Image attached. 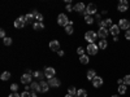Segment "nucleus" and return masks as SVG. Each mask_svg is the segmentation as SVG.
Returning a JSON list of instances; mask_svg holds the SVG:
<instances>
[{"label": "nucleus", "instance_id": "nucleus-29", "mask_svg": "<svg viewBox=\"0 0 130 97\" xmlns=\"http://www.w3.org/2000/svg\"><path fill=\"white\" fill-rule=\"evenodd\" d=\"M32 75H34V77H35L37 79H42L43 77H44V72H40V71H35V72L32 74Z\"/></svg>", "mask_w": 130, "mask_h": 97}, {"label": "nucleus", "instance_id": "nucleus-43", "mask_svg": "<svg viewBox=\"0 0 130 97\" xmlns=\"http://www.w3.org/2000/svg\"><path fill=\"white\" fill-rule=\"evenodd\" d=\"M65 97H78V96H77V94H70V93H68Z\"/></svg>", "mask_w": 130, "mask_h": 97}, {"label": "nucleus", "instance_id": "nucleus-19", "mask_svg": "<svg viewBox=\"0 0 130 97\" xmlns=\"http://www.w3.org/2000/svg\"><path fill=\"white\" fill-rule=\"evenodd\" d=\"M117 91H118V93H120V94H125V93L127 92V85H125V84H122V85H118Z\"/></svg>", "mask_w": 130, "mask_h": 97}, {"label": "nucleus", "instance_id": "nucleus-35", "mask_svg": "<svg viewBox=\"0 0 130 97\" xmlns=\"http://www.w3.org/2000/svg\"><path fill=\"white\" fill-rule=\"evenodd\" d=\"M10 91H12V92H17L18 91V85L17 84H12V85H10Z\"/></svg>", "mask_w": 130, "mask_h": 97}, {"label": "nucleus", "instance_id": "nucleus-26", "mask_svg": "<svg viewBox=\"0 0 130 97\" xmlns=\"http://www.w3.org/2000/svg\"><path fill=\"white\" fill-rule=\"evenodd\" d=\"M2 80H9V78H10V72H8V71H4L3 74H2Z\"/></svg>", "mask_w": 130, "mask_h": 97}, {"label": "nucleus", "instance_id": "nucleus-4", "mask_svg": "<svg viewBox=\"0 0 130 97\" xmlns=\"http://www.w3.org/2000/svg\"><path fill=\"white\" fill-rule=\"evenodd\" d=\"M98 51H99V47H98L95 43H91V44L87 45V53L90 56H95L98 53Z\"/></svg>", "mask_w": 130, "mask_h": 97}, {"label": "nucleus", "instance_id": "nucleus-17", "mask_svg": "<svg viewBox=\"0 0 130 97\" xmlns=\"http://www.w3.org/2000/svg\"><path fill=\"white\" fill-rule=\"evenodd\" d=\"M32 16H34V18H35V21H37V22H42V21H43V16L38 12V10H32Z\"/></svg>", "mask_w": 130, "mask_h": 97}, {"label": "nucleus", "instance_id": "nucleus-5", "mask_svg": "<svg viewBox=\"0 0 130 97\" xmlns=\"http://www.w3.org/2000/svg\"><path fill=\"white\" fill-rule=\"evenodd\" d=\"M118 27L127 31V30H130V22L126 18H121L120 21H118Z\"/></svg>", "mask_w": 130, "mask_h": 97}, {"label": "nucleus", "instance_id": "nucleus-47", "mask_svg": "<svg viewBox=\"0 0 130 97\" xmlns=\"http://www.w3.org/2000/svg\"><path fill=\"white\" fill-rule=\"evenodd\" d=\"M32 93H34V92H32ZM32 97H37V94H35V93H34V94H32Z\"/></svg>", "mask_w": 130, "mask_h": 97}, {"label": "nucleus", "instance_id": "nucleus-16", "mask_svg": "<svg viewBox=\"0 0 130 97\" xmlns=\"http://www.w3.org/2000/svg\"><path fill=\"white\" fill-rule=\"evenodd\" d=\"M30 89H31V92H34V93L40 92V85H39V83H31V84H30Z\"/></svg>", "mask_w": 130, "mask_h": 97}, {"label": "nucleus", "instance_id": "nucleus-22", "mask_svg": "<svg viewBox=\"0 0 130 97\" xmlns=\"http://www.w3.org/2000/svg\"><path fill=\"white\" fill-rule=\"evenodd\" d=\"M86 77H87V79H89V80H92V79L96 77L95 70H89V71H87V75H86Z\"/></svg>", "mask_w": 130, "mask_h": 97}, {"label": "nucleus", "instance_id": "nucleus-41", "mask_svg": "<svg viewBox=\"0 0 130 97\" xmlns=\"http://www.w3.org/2000/svg\"><path fill=\"white\" fill-rule=\"evenodd\" d=\"M57 55H59L60 57H62V56H64V51H61V49H60V51L57 52Z\"/></svg>", "mask_w": 130, "mask_h": 97}, {"label": "nucleus", "instance_id": "nucleus-9", "mask_svg": "<svg viewBox=\"0 0 130 97\" xmlns=\"http://www.w3.org/2000/svg\"><path fill=\"white\" fill-rule=\"evenodd\" d=\"M92 85H94L95 88L102 87V85H103V78H102V77H98V75H96V77L92 79Z\"/></svg>", "mask_w": 130, "mask_h": 97}, {"label": "nucleus", "instance_id": "nucleus-23", "mask_svg": "<svg viewBox=\"0 0 130 97\" xmlns=\"http://www.w3.org/2000/svg\"><path fill=\"white\" fill-rule=\"evenodd\" d=\"M79 62L83 63V65H87V63H89V56H87V55L81 56V57H79Z\"/></svg>", "mask_w": 130, "mask_h": 97}, {"label": "nucleus", "instance_id": "nucleus-34", "mask_svg": "<svg viewBox=\"0 0 130 97\" xmlns=\"http://www.w3.org/2000/svg\"><path fill=\"white\" fill-rule=\"evenodd\" d=\"M77 53L79 55V57H81V56H83V55H85V51H83V48H82V47H78V48H77Z\"/></svg>", "mask_w": 130, "mask_h": 97}, {"label": "nucleus", "instance_id": "nucleus-46", "mask_svg": "<svg viewBox=\"0 0 130 97\" xmlns=\"http://www.w3.org/2000/svg\"><path fill=\"white\" fill-rule=\"evenodd\" d=\"M111 97H120V96H118V94H113V96H111Z\"/></svg>", "mask_w": 130, "mask_h": 97}, {"label": "nucleus", "instance_id": "nucleus-30", "mask_svg": "<svg viewBox=\"0 0 130 97\" xmlns=\"http://www.w3.org/2000/svg\"><path fill=\"white\" fill-rule=\"evenodd\" d=\"M124 84L125 85H130V75H125L124 77Z\"/></svg>", "mask_w": 130, "mask_h": 97}, {"label": "nucleus", "instance_id": "nucleus-39", "mask_svg": "<svg viewBox=\"0 0 130 97\" xmlns=\"http://www.w3.org/2000/svg\"><path fill=\"white\" fill-rule=\"evenodd\" d=\"M118 4H122V5H126V7H129V3L126 2V0H120V3Z\"/></svg>", "mask_w": 130, "mask_h": 97}, {"label": "nucleus", "instance_id": "nucleus-21", "mask_svg": "<svg viewBox=\"0 0 130 97\" xmlns=\"http://www.w3.org/2000/svg\"><path fill=\"white\" fill-rule=\"evenodd\" d=\"M73 23H69L68 26H65V32H67L68 35H72L73 34Z\"/></svg>", "mask_w": 130, "mask_h": 97}, {"label": "nucleus", "instance_id": "nucleus-37", "mask_svg": "<svg viewBox=\"0 0 130 97\" xmlns=\"http://www.w3.org/2000/svg\"><path fill=\"white\" fill-rule=\"evenodd\" d=\"M125 39H127V40H130V30H127V31L125 32Z\"/></svg>", "mask_w": 130, "mask_h": 97}, {"label": "nucleus", "instance_id": "nucleus-1", "mask_svg": "<svg viewBox=\"0 0 130 97\" xmlns=\"http://www.w3.org/2000/svg\"><path fill=\"white\" fill-rule=\"evenodd\" d=\"M96 38H98V32H95V31H86V34H85V39H86V41H89V44H91V43H94L95 40H96Z\"/></svg>", "mask_w": 130, "mask_h": 97}, {"label": "nucleus", "instance_id": "nucleus-14", "mask_svg": "<svg viewBox=\"0 0 130 97\" xmlns=\"http://www.w3.org/2000/svg\"><path fill=\"white\" fill-rule=\"evenodd\" d=\"M74 10H77V12L85 14V12H86V7H85L83 3H77V4L74 5Z\"/></svg>", "mask_w": 130, "mask_h": 97}, {"label": "nucleus", "instance_id": "nucleus-2", "mask_svg": "<svg viewBox=\"0 0 130 97\" xmlns=\"http://www.w3.org/2000/svg\"><path fill=\"white\" fill-rule=\"evenodd\" d=\"M57 23L60 25V26H68L69 23H72V21H69L68 19V17H67V14H59V17H57Z\"/></svg>", "mask_w": 130, "mask_h": 97}, {"label": "nucleus", "instance_id": "nucleus-20", "mask_svg": "<svg viewBox=\"0 0 130 97\" xmlns=\"http://www.w3.org/2000/svg\"><path fill=\"white\" fill-rule=\"evenodd\" d=\"M32 27H34L35 31H40L44 29V25H43V22H35L34 25H32Z\"/></svg>", "mask_w": 130, "mask_h": 97}, {"label": "nucleus", "instance_id": "nucleus-24", "mask_svg": "<svg viewBox=\"0 0 130 97\" xmlns=\"http://www.w3.org/2000/svg\"><path fill=\"white\" fill-rule=\"evenodd\" d=\"M35 18H34V16H32V13H29V14H26L25 16V21H26V23H30V22H32Z\"/></svg>", "mask_w": 130, "mask_h": 97}, {"label": "nucleus", "instance_id": "nucleus-6", "mask_svg": "<svg viewBox=\"0 0 130 97\" xmlns=\"http://www.w3.org/2000/svg\"><path fill=\"white\" fill-rule=\"evenodd\" d=\"M55 74H56V70L53 67H46L44 69V77L48 78V80L52 79V78H55Z\"/></svg>", "mask_w": 130, "mask_h": 97}, {"label": "nucleus", "instance_id": "nucleus-18", "mask_svg": "<svg viewBox=\"0 0 130 97\" xmlns=\"http://www.w3.org/2000/svg\"><path fill=\"white\" fill-rule=\"evenodd\" d=\"M98 47H99V49H105L108 47V41L105 39H100V41L98 43Z\"/></svg>", "mask_w": 130, "mask_h": 97}, {"label": "nucleus", "instance_id": "nucleus-44", "mask_svg": "<svg viewBox=\"0 0 130 97\" xmlns=\"http://www.w3.org/2000/svg\"><path fill=\"white\" fill-rule=\"evenodd\" d=\"M26 74H30V75H31V74H34V72H32L31 70H26Z\"/></svg>", "mask_w": 130, "mask_h": 97}, {"label": "nucleus", "instance_id": "nucleus-8", "mask_svg": "<svg viewBox=\"0 0 130 97\" xmlns=\"http://www.w3.org/2000/svg\"><path fill=\"white\" fill-rule=\"evenodd\" d=\"M108 35H109V30L105 29V27H102V29H99V31H98V36H99L100 39H107Z\"/></svg>", "mask_w": 130, "mask_h": 97}, {"label": "nucleus", "instance_id": "nucleus-27", "mask_svg": "<svg viewBox=\"0 0 130 97\" xmlns=\"http://www.w3.org/2000/svg\"><path fill=\"white\" fill-rule=\"evenodd\" d=\"M117 10H118V12H126L127 7H126V5H122V4H118V5H117Z\"/></svg>", "mask_w": 130, "mask_h": 97}, {"label": "nucleus", "instance_id": "nucleus-42", "mask_svg": "<svg viewBox=\"0 0 130 97\" xmlns=\"http://www.w3.org/2000/svg\"><path fill=\"white\" fill-rule=\"evenodd\" d=\"M117 83H118V85H122V84H124V79H118Z\"/></svg>", "mask_w": 130, "mask_h": 97}, {"label": "nucleus", "instance_id": "nucleus-38", "mask_svg": "<svg viewBox=\"0 0 130 97\" xmlns=\"http://www.w3.org/2000/svg\"><path fill=\"white\" fill-rule=\"evenodd\" d=\"M9 97H21V94H18L17 92H13V93H10Z\"/></svg>", "mask_w": 130, "mask_h": 97}, {"label": "nucleus", "instance_id": "nucleus-45", "mask_svg": "<svg viewBox=\"0 0 130 97\" xmlns=\"http://www.w3.org/2000/svg\"><path fill=\"white\" fill-rule=\"evenodd\" d=\"M113 41H118V36H113Z\"/></svg>", "mask_w": 130, "mask_h": 97}, {"label": "nucleus", "instance_id": "nucleus-15", "mask_svg": "<svg viewBox=\"0 0 130 97\" xmlns=\"http://www.w3.org/2000/svg\"><path fill=\"white\" fill-rule=\"evenodd\" d=\"M39 85H40V92H43V93H46V92L50 89V84H48V82H40Z\"/></svg>", "mask_w": 130, "mask_h": 97}, {"label": "nucleus", "instance_id": "nucleus-36", "mask_svg": "<svg viewBox=\"0 0 130 97\" xmlns=\"http://www.w3.org/2000/svg\"><path fill=\"white\" fill-rule=\"evenodd\" d=\"M0 36H2L3 39H5V38H7V36H5V31H4L3 29H2V30H0Z\"/></svg>", "mask_w": 130, "mask_h": 97}, {"label": "nucleus", "instance_id": "nucleus-11", "mask_svg": "<svg viewBox=\"0 0 130 97\" xmlns=\"http://www.w3.org/2000/svg\"><path fill=\"white\" fill-rule=\"evenodd\" d=\"M21 83H24L25 85L31 84V75L30 74H24L22 77H21Z\"/></svg>", "mask_w": 130, "mask_h": 97}, {"label": "nucleus", "instance_id": "nucleus-3", "mask_svg": "<svg viewBox=\"0 0 130 97\" xmlns=\"http://www.w3.org/2000/svg\"><path fill=\"white\" fill-rule=\"evenodd\" d=\"M26 26V21H25V16H21L14 21V27L16 29H22Z\"/></svg>", "mask_w": 130, "mask_h": 97}, {"label": "nucleus", "instance_id": "nucleus-40", "mask_svg": "<svg viewBox=\"0 0 130 97\" xmlns=\"http://www.w3.org/2000/svg\"><path fill=\"white\" fill-rule=\"evenodd\" d=\"M67 10H68V12H72V10H73V7H72L70 4H67Z\"/></svg>", "mask_w": 130, "mask_h": 97}, {"label": "nucleus", "instance_id": "nucleus-7", "mask_svg": "<svg viewBox=\"0 0 130 97\" xmlns=\"http://www.w3.org/2000/svg\"><path fill=\"white\" fill-rule=\"evenodd\" d=\"M95 13H96V5L95 4H89L86 7L85 16H91V14H95Z\"/></svg>", "mask_w": 130, "mask_h": 97}, {"label": "nucleus", "instance_id": "nucleus-32", "mask_svg": "<svg viewBox=\"0 0 130 97\" xmlns=\"http://www.w3.org/2000/svg\"><path fill=\"white\" fill-rule=\"evenodd\" d=\"M32 92H27V91H25L24 93H21V97H32Z\"/></svg>", "mask_w": 130, "mask_h": 97}, {"label": "nucleus", "instance_id": "nucleus-28", "mask_svg": "<svg viewBox=\"0 0 130 97\" xmlns=\"http://www.w3.org/2000/svg\"><path fill=\"white\" fill-rule=\"evenodd\" d=\"M85 21H86V23L91 25L94 22V18H92V16H85Z\"/></svg>", "mask_w": 130, "mask_h": 97}, {"label": "nucleus", "instance_id": "nucleus-33", "mask_svg": "<svg viewBox=\"0 0 130 97\" xmlns=\"http://www.w3.org/2000/svg\"><path fill=\"white\" fill-rule=\"evenodd\" d=\"M3 41H4L5 45H10V44H12V39H10V38H5V39H3Z\"/></svg>", "mask_w": 130, "mask_h": 97}, {"label": "nucleus", "instance_id": "nucleus-13", "mask_svg": "<svg viewBox=\"0 0 130 97\" xmlns=\"http://www.w3.org/2000/svg\"><path fill=\"white\" fill-rule=\"evenodd\" d=\"M48 84H50V87H53V88H57V87H60V79H57V78H52V79H50L48 80Z\"/></svg>", "mask_w": 130, "mask_h": 97}, {"label": "nucleus", "instance_id": "nucleus-10", "mask_svg": "<svg viewBox=\"0 0 130 97\" xmlns=\"http://www.w3.org/2000/svg\"><path fill=\"white\" fill-rule=\"evenodd\" d=\"M120 31H121V29L118 27V25H113L109 27V34H112V36H118Z\"/></svg>", "mask_w": 130, "mask_h": 97}, {"label": "nucleus", "instance_id": "nucleus-12", "mask_svg": "<svg viewBox=\"0 0 130 97\" xmlns=\"http://www.w3.org/2000/svg\"><path fill=\"white\" fill-rule=\"evenodd\" d=\"M50 49L55 51V52H59L60 51V43L57 40H52L50 41Z\"/></svg>", "mask_w": 130, "mask_h": 97}, {"label": "nucleus", "instance_id": "nucleus-25", "mask_svg": "<svg viewBox=\"0 0 130 97\" xmlns=\"http://www.w3.org/2000/svg\"><path fill=\"white\" fill-rule=\"evenodd\" d=\"M77 96L78 97H87V91L86 89H78L77 91Z\"/></svg>", "mask_w": 130, "mask_h": 97}, {"label": "nucleus", "instance_id": "nucleus-31", "mask_svg": "<svg viewBox=\"0 0 130 97\" xmlns=\"http://www.w3.org/2000/svg\"><path fill=\"white\" fill-rule=\"evenodd\" d=\"M77 91H78V89H75V87H69L68 93H70V94H77Z\"/></svg>", "mask_w": 130, "mask_h": 97}]
</instances>
